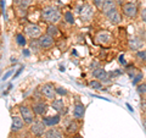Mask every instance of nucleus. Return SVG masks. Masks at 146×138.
Wrapping results in <instances>:
<instances>
[{
	"label": "nucleus",
	"instance_id": "obj_19",
	"mask_svg": "<svg viewBox=\"0 0 146 138\" xmlns=\"http://www.w3.org/2000/svg\"><path fill=\"white\" fill-rule=\"evenodd\" d=\"M45 138H62V135L56 128H50L45 132Z\"/></svg>",
	"mask_w": 146,
	"mask_h": 138
},
{
	"label": "nucleus",
	"instance_id": "obj_32",
	"mask_svg": "<svg viewBox=\"0 0 146 138\" xmlns=\"http://www.w3.org/2000/svg\"><path fill=\"white\" fill-rule=\"evenodd\" d=\"M10 75H12V70H10V71H9V72H6V73H5V75H4V76H3V81H5V80H7V77H9V76H10Z\"/></svg>",
	"mask_w": 146,
	"mask_h": 138
},
{
	"label": "nucleus",
	"instance_id": "obj_26",
	"mask_svg": "<svg viewBox=\"0 0 146 138\" xmlns=\"http://www.w3.org/2000/svg\"><path fill=\"white\" fill-rule=\"evenodd\" d=\"M138 92L140 94H145L146 93V83H141L138 86Z\"/></svg>",
	"mask_w": 146,
	"mask_h": 138
},
{
	"label": "nucleus",
	"instance_id": "obj_13",
	"mask_svg": "<svg viewBox=\"0 0 146 138\" xmlns=\"http://www.w3.org/2000/svg\"><path fill=\"white\" fill-rule=\"evenodd\" d=\"M84 114H85V107L82 103H77L74 105V109H73V116L77 120H80V119L84 117Z\"/></svg>",
	"mask_w": 146,
	"mask_h": 138
},
{
	"label": "nucleus",
	"instance_id": "obj_3",
	"mask_svg": "<svg viewBox=\"0 0 146 138\" xmlns=\"http://www.w3.org/2000/svg\"><path fill=\"white\" fill-rule=\"evenodd\" d=\"M79 16L82 22H89L94 16V9L89 4H84L79 10Z\"/></svg>",
	"mask_w": 146,
	"mask_h": 138
},
{
	"label": "nucleus",
	"instance_id": "obj_27",
	"mask_svg": "<svg viewBox=\"0 0 146 138\" xmlns=\"http://www.w3.org/2000/svg\"><path fill=\"white\" fill-rule=\"evenodd\" d=\"M141 78H143V73H138V75L135 76V78L133 80V84H138V82H140L141 81Z\"/></svg>",
	"mask_w": 146,
	"mask_h": 138
},
{
	"label": "nucleus",
	"instance_id": "obj_5",
	"mask_svg": "<svg viewBox=\"0 0 146 138\" xmlns=\"http://www.w3.org/2000/svg\"><path fill=\"white\" fill-rule=\"evenodd\" d=\"M25 32H26V34L32 39L39 38V37L42 36V28H40L38 25H34V23L27 25L26 28H25Z\"/></svg>",
	"mask_w": 146,
	"mask_h": 138
},
{
	"label": "nucleus",
	"instance_id": "obj_25",
	"mask_svg": "<svg viewBox=\"0 0 146 138\" xmlns=\"http://www.w3.org/2000/svg\"><path fill=\"white\" fill-rule=\"evenodd\" d=\"M16 40H17V43L20 44V45H26V39H25V36L23 34L18 33L16 36Z\"/></svg>",
	"mask_w": 146,
	"mask_h": 138
},
{
	"label": "nucleus",
	"instance_id": "obj_17",
	"mask_svg": "<svg viewBox=\"0 0 146 138\" xmlns=\"http://www.w3.org/2000/svg\"><path fill=\"white\" fill-rule=\"evenodd\" d=\"M61 121L60 115H55V116H48V117H43V122L46 126H55Z\"/></svg>",
	"mask_w": 146,
	"mask_h": 138
},
{
	"label": "nucleus",
	"instance_id": "obj_7",
	"mask_svg": "<svg viewBox=\"0 0 146 138\" xmlns=\"http://www.w3.org/2000/svg\"><path fill=\"white\" fill-rule=\"evenodd\" d=\"M122 11L127 17H135L138 13V7L133 3H125L122 5Z\"/></svg>",
	"mask_w": 146,
	"mask_h": 138
},
{
	"label": "nucleus",
	"instance_id": "obj_4",
	"mask_svg": "<svg viewBox=\"0 0 146 138\" xmlns=\"http://www.w3.org/2000/svg\"><path fill=\"white\" fill-rule=\"evenodd\" d=\"M31 132L33 133L35 137H42L46 132V125L42 121H34L31 123Z\"/></svg>",
	"mask_w": 146,
	"mask_h": 138
},
{
	"label": "nucleus",
	"instance_id": "obj_8",
	"mask_svg": "<svg viewBox=\"0 0 146 138\" xmlns=\"http://www.w3.org/2000/svg\"><path fill=\"white\" fill-rule=\"evenodd\" d=\"M111 39H112V34L110 33V32H107V31L99 32V33L96 34V37H95V40H96V43L98 44H101V45L110 44Z\"/></svg>",
	"mask_w": 146,
	"mask_h": 138
},
{
	"label": "nucleus",
	"instance_id": "obj_36",
	"mask_svg": "<svg viewBox=\"0 0 146 138\" xmlns=\"http://www.w3.org/2000/svg\"><path fill=\"white\" fill-rule=\"evenodd\" d=\"M144 127H145V131H146V120H144Z\"/></svg>",
	"mask_w": 146,
	"mask_h": 138
},
{
	"label": "nucleus",
	"instance_id": "obj_16",
	"mask_svg": "<svg viewBox=\"0 0 146 138\" xmlns=\"http://www.w3.org/2000/svg\"><path fill=\"white\" fill-rule=\"evenodd\" d=\"M33 111L36 114V115H44L46 113V104L44 102H36L33 104Z\"/></svg>",
	"mask_w": 146,
	"mask_h": 138
},
{
	"label": "nucleus",
	"instance_id": "obj_15",
	"mask_svg": "<svg viewBox=\"0 0 146 138\" xmlns=\"http://www.w3.org/2000/svg\"><path fill=\"white\" fill-rule=\"evenodd\" d=\"M93 76L96 78L98 81H102V82H108V75L104 68H95L93 71Z\"/></svg>",
	"mask_w": 146,
	"mask_h": 138
},
{
	"label": "nucleus",
	"instance_id": "obj_18",
	"mask_svg": "<svg viewBox=\"0 0 146 138\" xmlns=\"http://www.w3.org/2000/svg\"><path fill=\"white\" fill-rule=\"evenodd\" d=\"M51 107H52L54 110H56L57 113H63V111H66L65 104H63V100H62V99H54L52 103H51Z\"/></svg>",
	"mask_w": 146,
	"mask_h": 138
},
{
	"label": "nucleus",
	"instance_id": "obj_14",
	"mask_svg": "<svg viewBox=\"0 0 146 138\" xmlns=\"http://www.w3.org/2000/svg\"><path fill=\"white\" fill-rule=\"evenodd\" d=\"M106 17H107V20H108L110 23H112V25H118L122 21L121 13L118 12L117 9H116V10H113V11H111L108 15H106Z\"/></svg>",
	"mask_w": 146,
	"mask_h": 138
},
{
	"label": "nucleus",
	"instance_id": "obj_21",
	"mask_svg": "<svg viewBox=\"0 0 146 138\" xmlns=\"http://www.w3.org/2000/svg\"><path fill=\"white\" fill-rule=\"evenodd\" d=\"M46 34L51 36V37H55L58 34V28L55 25H49L48 26V29H46Z\"/></svg>",
	"mask_w": 146,
	"mask_h": 138
},
{
	"label": "nucleus",
	"instance_id": "obj_20",
	"mask_svg": "<svg viewBox=\"0 0 146 138\" xmlns=\"http://www.w3.org/2000/svg\"><path fill=\"white\" fill-rule=\"evenodd\" d=\"M32 3H33V0H13V4L17 7H23V9H27Z\"/></svg>",
	"mask_w": 146,
	"mask_h": 138
},
{
	"label": "nucleus",
	"instance_id": "obj_33",
	"mask_svg": "<svg viewBox=\"0 0 146 138\" xmlns=\"http://www.w3.org/2000/svg\"><path fill=\"white\" fill-rule=\"evenodd\" d=\"M119 62H122L123 65H125V60H124V58H123V55H121V56H119Z\"/></svg>",
	"mask_w": 146,
	"mask_h": 138
},
{
	"label": "nucleus",
	"instance_id": "obj_35",
	"mask_svg": "<svg viewBox=\"0 0 146 138\" xmlns=\"http://www.w3.org/2000/svg\"><path fill=\"white\" fill-rule=\"evenodd\" d=\"M127 107H128V109H129V110H130V111H131V113H133V109H131V107H130V105H129V104H127Z\"/></svg>",
	"mask_w": 146,
	"mask_h": 138
},
{
	"label": "nucleus",
	"instance_id": "obj_30",
	"mask_svg": "<svg viewBox=\"0 0 146 138\" xmlns=\"http://www.w3.org/2000/svg\"><path fill=\"white\" fill-rule=\"evenodd\" d=\"M141 20L146 23V9H143V10H141Z\"/></svg>",
	"mask_w": 146,
	"mask_h": 138
},
{
	"label": "nucleus",
	"instance_id": "obj_12",
	"mask_svg": "<svg viewBox=\"0 0 146 138\" xmlns=\"http://www.w3.org/2000/svg\"><path fill=\"white\" fill-rule=\"evenodd\" d=\"M128 45H129V48L133 50V52H139V50L143 48V40L139 39V38H136V37H133V38H130L129 39V42H128Z\"/></svg>",
	"mask_w": 146,
	"mask_h": 138
},
{
	"label": "nucleus",
	"instance_id": "obj_22",
	"mask_svg": "<svg viewBox=\"0 0 146 138\" xmlns=\"http://www.w3.org/2000/svg\"><path fill=\"white\" fill-rule=\"evenodd\" d=\"M77 130H78V123H77L76 121L70 122V125H68V127H67V131L70 133H74V132H77Z\"/></svg>",
	"mask_w": 146,
	"mask_h": 138
},
{
	"label": "nucleus",
	"instance_id": "obj_10",
	"mask_svg": "<svg viewBox=\"0 0 146 138\" xmlns=\"http://www.w3.org/2000/svg\"><path fill=\"white\" fill-rule=\"evenodd\" d=\"M100 9H101V12L104 15H108L111 11L117 9V4H116L115 0H105Z\"/></svg>",
	"mask_w": 146,
	"mask_h": 138
},
{
	"label": "nucleus",
	"instance_id": "obj_24",
	"mask_svg": "<svg viewBox=\"0 0 146 138\" xmlns=\"http://www.w3.org/2000/svg\"><path fill=\"white\" fill-rule=\"evenodd\" d=\"M65 20L68 22V23H74V16H73V13L70 11L65 12Z\"/></svg>",
	"mask_w": 146,
	"mask_h": 138
},
{
	"label": "nucleus",
	"instance_id": "obj_34",
	"mask_svg": "<svg viewBox=\"0 0 146 138\" xmlns=\"http://www.w3.org/2000/svg\"><path fill=\"white\" fill-rule=\"evenodd\" d=\"M115 1H116L117 5H122V4L124 3V0H115Z\"/></svg>",
	"mask_w": 146,
	"mask_h": 138
},
{
	"label": "nucleus",
	"instance_id": "obj_9",
	"mask_svg": "<svg viewBox=\"0 0 146 138\" xmlns=\"http://www.w3.org/2000/svg\"><path fill=\"white\" fill-rule=\"evenodd\" d=\"M38 43L40 45L42 49H49L54 45V37L49 36V34H44V36H40L39 39H38Z\"/></svg>",
	"mask_w": 146,
	"mask_h": 138
},
{
	"label": "nucleus",
	"instance_id": "obj_28",
	"mask_svg": "<svg viewBox=\"0 0 146 138\" xmlns=\"http://www.w3.org/2000/svg\"><path fill=\"white\" fill-rule=\"evenodd\" d=\"M136 56H138L139 59H141V60L146 61V52H138L136 53Z\"/></svg>",
	"mask_w": 146,
	"mask_h": 138
},
{
	"label": "nucleus",
	"instance_id": "obj_6",
	"mask_svg": "<svg viewBox=\"0 0 146 138\" xmlns=\"http://www.w3.org/2000/svg\"><path fill=\"white\" fill-rule=\"evenodd\" d=\"M40 92H42V94L49 100H54L56 98V88H54V86H51L50 83L43 84L40 87Z\"/></svg>",
	"mask_w": 146,
	"mask_h": 138
},
{
	"label": "nucleus",
	"instance_id": "obj_31",
	"mask_svg": "<svg viewBox=\"0 0 146 138\" xmlns=\"http://www.w3.org/2000/svg\"><path fill=\"white\" fill-rule=\"evenodd\" d=\"M56 93H58V94L63 95V94H67V90H65V89H61V88H56Z\"/></svg>",
	"mask_w": 146,
	"mask_h": 138
},
{
	"label": "nucleus",
	"instance_id": "obj_1",
	"mask_svg": "<svg viewBox=\"0 0 146 138\" xmlns=\"http://www.w3.org/2000/svg\"><path fill=\"white\" fill-rule=\"evenodd\" d=\"M42 18L45 22L50 23V25L56 23V22H58L60 21V18H61L60 9L56 7V6H52V5L44 7L42 10Z\"/></svg>",
	"mask_w": 146,
	"mask_h": 138
},
{
	"label": "nucleus",
	"instance_id": "obj_11",
	"mask_svg": "<svg viewBox=\"0 0 146 138\" xmlns=\"http://www.w3.org/2000/svg\"><path fill=\"white\" fill-rule=\"evenodd\" d=\"M25 127V121L21 116L13 115L12 116V125H11V131L12 132H18Z\"/></svg>",
	"mask_w": 146,
	"mask_h": 138
},
{
	"label": "nucleus",
	"instance_id": "obj_37",
	"mask_svg": "<svg viewBox=\"0 0 146 138\" xmlns=\"http://www.w3.org/2000/svg\"><path fill=\"white\" fill-rule=\"evenodd\" d=\"M74 138H83V137H80V136H76Z\"/></svg>",
	"mask_w": 146,
	"mask_h": 138
},
{
	"label": "nucleus",
	"instance_id": "obj_23",
	"mask_svg": "<svg viewBox=\"0 0 146 138\" xmlns=\"http://www.w3.org/2000/svg\"><path fill=\"white\" fill-rule=\"evenodd\" d=\"M89 86L91 87V88H94V89H98V90H101L102 89V84H101V82L98 81V80H95V81H91Z\"/></svg>",
	"mask_w": 146,
	"mask_h": 138
},
{
	"label": "nucleus",
	"instance_id": "obj_2",
	"mask_svg": "<svg viewBox=\"0 0 146 138\" xmlns=\"http://www.w3.org/2000/svg\"><path fill=\"white\" fill-rule=\"evenodd\" d=\"M20 114H21V117L23 119L25 123H27V125H31L32 122H34V111L33 109H31L28 107H26V105H21L20 107Z\"/></svg>",
	"mask_w": 146,
	"mask_h": 138
},
{
	"label": "nucleus",
	"instance_id": "obj_29",
	"mask_svg": "<svg viewBox=\"0 0 146 138\" xmlns=\"http://www.w3.org/2000/svg\"><path fill=\"white\" fill-rule=\"evenodd\" d=\"M105 1V0H93V3H94V5L96 6V7H101L102 5V3Z\"/></svg>",
	"mask_w": 146,
	"mask_h": 138
}]
</instances>
